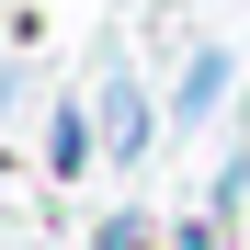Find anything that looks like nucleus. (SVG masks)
I'll return each mask as SVG.
<instances>
[{"label":"nucleus","mask_w":250,"mask_h":250,"mask_svg":"<svg viewBox=\"0 0 250 250\" xmlns=\"http://www.w3.org/2000/svg\"><path fill=\"white\" fill-rule=\"evenodd\" d=\"M171 250H216V228H205V216H182V228H171Z\"/></svg>","instance_id":"nucleus-4"},{"label":"nucleus","mask_w":250,"mask_h":250,"mask_svg":"<svg viewBox=\"0 0 250 250\" xmlns=\"http://www.w3.org/2000/svg\"><path fill=\"white\" fill-rule=\"evenodd\" d=\"M103 148H114V159L148 148V91H137V80H114V91H103Z\"/></svg>","instance_id":"nucleus-2"},{"label":"nucleus","mask_w":250,"mask_h":250,"mask_svg":"<svg viewBox=\"0 0 250 250\" xmlns=\"http://www.w3.org/2000/svg\"><path fill=\"white\" fill-rule=\"evenodd\" d=\"M228 80H239L228 57H193V68H182V91H171V125H205V114L228 103Z\"/></svg>","instance_id":"nucleus-3"},{"label":"nucleus","mask_w":250,"mask_h":250,"mask_svg":"<svg viewBox=\"0 0 250 250\" xmlns=\"http://www.w3.org/2000/svg\"><path fill=\"white\" fill-rule=\"evenodd\" d=\"M91 148H103V114L57 103V114H46V171H57V182H80V171H91Z\"/></svg>","instance_id":"nucleus-1"}]
</instances>
